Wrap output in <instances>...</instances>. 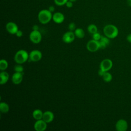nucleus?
I'll return each instance as SVG.
<instances>
[{
  "instance_id": "nucleus-27",
  "label": "nucleus",
  "mask_w": 131,
  "mask_h": 131,
  "mask_svg": "<svg viewBox=\"0 0 131 131\" xmlns=\"http://www.w3.org/2000/svg\"><path fill=\"white\" fill-rule=\"evenodd\" d=\"M65 5L66 6V7H67V8H72V7L73 6V2H71V1H70L69 0V1L66 3V4Z\"/></svg>"
},
{
  "instance_id": "nucleus-9",
  "label": "nucleus",
  "mask_w": 131,
  "mask_h": 131,
  "mask_svg": "<svg viewBox=\"0 0 131 131\" xmlns=\"http://www.w3.org/2000/svg\"><path fill=\"white\" fill-rule=\"evenodd\" d=\"M47 127V123L43 119L36 120L34 125V129L36 131H44Z\"/></svg>"
},
{
  "instance_id": "nucleus-5",
  "label": "nucleus",
  "mask_w": 131,
  "mask_h": 131,
  "mask_svg": "<svg viewBox=\"0 0 131 131\" xmlns=\"http://www.w3.org/2000/svg\"><path fill=\"white\" fill-rule=\"evenodd\" d=\"M86 48L88 51L94 52L97 51L100 49V45L99 41L92 39L89 40L86 44Z\"/></svg>"
},
{
  "instance_id": "nucleus-15",
  "label": "nucleus",
  "mask_w": 131,
  "mask_h": 131,
  "mask_svg": "<svg viewBox=\"0 0 131 131\" xmlns=\"http://www.w3.org/2000/svg\"><path fill=\"white\" fill-rule=\"evenodd\" d=\"M9 74L7 72H5V71H3L1 72L0 73V84H4L6 83L9 80Z\"/></svg>"
},
{
  "instance_id": "nucleus-2",
  "label": "nucleus",
  "mask_w": 131,
  "mask_h": 131,
  "mask_svg": "<svg viewBox=\"0 0 131 131\" xmlns=\"http://www.w3.org/2000/svg\"><path fill=\"white\" fill-rule=\"evenodd\" d=\"M53 14L48 9H42L38 14V19L42 24H47L52 19Z\"/></svg>"
},
{
  "instance_id": "nucleus-26",
  "label": "nucleus",
  "mask_w": 131,
  "mask_h": 131,
  "mask_svg": "<svg viewBox=\"0 0 131 131\" xmlns=\"http://www.w3.org/2000/svg\"><path fill=\"white\" fill-rule=\"evenodd\" d=\"M68 28H69L70 31H75V30L76 29V25H75V24L73 22L71 23L70 24H69Z\"/></svg>"
},
{
  "instance_id": "nucleus-4",
  "label": "nucleus",
  "mask_w": 131,
  "mask_h": 131,
  "mask_svg": "<svg viewBox=\"0 0 131 131\" xmlns=\"http://www.w3.org/2000/svg\"><path fill=\"white\" fill-rule=\"evenodd\" d=\"M29 38L32 42L38 43L41 40L42 36L41 33L38 30H33L30 33Z\"/></svg>"
},
{
  "instance_id": "nucleus-13",
  "label": "nucleus",
  "mask_w": 131,
  "mask_h": 131,
  "mask_svg": "<svg viewBox=\"0 0 131 131\" xmlns=\"http://www.w3.org/2000/svg\"><path fill=\"white\" fill-rule=\"evenodd\" d=\"M52 20L56 24H61L64 20V16L63 14L60 12H57L53 14Z\"/></svg>"
},
{
  "instance_id": "nucleus-11",
  "label": "nucleus",
  "mask_w": 131,
  "mask_h": 131,
  "mask_svg": "<svg viewBox=\"0 0 131 131\" xmlns=\"http://www.w3.org/2000/svg\"><path fill=\"white\" fill-rule=\"evenodd\" d=\"M6 29L7 32L11 34H15L18 30V28L16 24L14 22H8L6 25Z\"/></svg>"
},
{
  "instance_id": "nucleus-31",
  "label": "nucleus",
  "mask_w": 131,
  "mask_h": 131,
  "mask_svg": "<svg viewBox=\"0 0 131 131\" xmlns=\"http://www.w3.org/2000/svg\"><path fill=\"white\" fill-rule=\"evenodd\" d=\"M126 40L128 42L131 43V33L128 34L126 37Z\"/></svg>"
},
{
  "instance_id": "nucleus-28",
  "label": "nucleus",
  "mask_w": 131,
  "mask_h": 131,
  "mask_svg": "<svg viewBox=\"0 0 131 131\" xmlns=\"http://www.w3.org/2000/svg\"><path fill=\"white\" fill-rule=\"evenodd\" d=\"M15 35H16V36L17 37H21L22 36H23V32L21 31H20V30H18V31L16 32V33L15 34Z\"/></svg>"
},
{
  "instance_id": "nucleus-14",
  "label": "nucleus",
  "mask_w": 131,
  "mask_h": 131,
  "mask_svg": "<svg viewBox=\"0 0 131 131\" xmlns=\"http://www.w3.org/2000/svg\"><path fill=\"white\" fill-rule=\"evenodd\" d=\"M54 118V115L53 113L50 111H47L43 112L42 119L45 122L48 123L51 122Z\"/></svg>"
},
{
  "instance_id": "nucleus-7",
  "label": "nucleus",
  "mask_w": 131,
  "mask_h": 131,
  "mask_svg": "<svg viewBox=\"0 0 131 131\" xmlns=\"http://www.w3.org/2000/svg\"><path fill=\"white\" fill-rule=\"evenodd\" d=\"M113 67V61L108 58L103 59L100 63V69L104 72H108Z\"/></svg>"
},
{
  "instance_id": "nucleus-17",
  "label": "nucleus",
  "mask_w": 131,
  "mask_h": 131,
  "mask_svg": "<svg viewBox=\"0 0 131 131\" xmlns=\"http://www.w3.org/2000/svg\"><path fill=\"white\" fill-rule=\"evenodd\" d=\"M74 34L75 36L79 38H83L85 35L84 30L80 28H76L74 31Z\"/></svg>"
},
{
  "instance_id": "nucleus-33",
  "label": "nucleus",
  "mask_w": 131,
  "mask_h": 131,
  "mask_svg": "<svg viewBox=\"0 0 131 131\" xmlns=\"http://www.w3.org/2000/svg\"><path fill=\"white\" fill-rule=\"evenodd\" d=\"M127 5L129 7H131V0H127Z\"/></svg>"
},
{
  "instance_id": "nucleus-6",
  "label": "nucleus",
  "mask_w": 131,
  "mask_h": 131,
  "mask_svg": "<svg viewBox=\"0 0 131 131\" xmlns=\"http://www.w3.org/2000/svg\"><path fill=\"white\" fill-rule=\"evenodd\" d=\"M42 58L41 52L38 50H34L29 53V59L33 62H37Z\"/></svg>"
},
{
  "instance_id": "nucleus-1",
  "label": "nucleus",
  "mask_w": 131,
  "mask_h": 131,
  "mask_svg": "<svg viewBox=\"0 0 131 131\" xmlns=\"http://www.w3.org/2000/svg\"><path fill=\"white\" fill-rule=\"evenodd\" d=\"M103 33L105 36L110 39L116 38L119 33L118 28L112 24L106 25L103 28Z\"/></svg>"
},
{
  "instance_id": "nucleus-20",
  "label": "nucleus",
  "mask_w": 131,
  "mask_h": 131,
  "mask_svg": "<svg viewBox=\"0 0 131 131\" xmlns=\"http://www.w3.org/2000/svg\"><path fill=\"white\" fill-rule=\"evenodd\" d=\"M88 31L89 33L92 34H93L96 32H97L98 29L97 26L94 24H90L88 27Z\"/></svg>"
},
{
  "instance_id": "nucleus-12",
  "label": "nucleus",
  "mask_w": 131,
  "mask_h": 131,
  "mask_svg": "<svg viewBox=\"0 0 131 131\" xmlns=\"http://www.w3.org/2000/svg\"><path fill=\"white\" fill-rule=\"evenodd\" d=\"M23 75L24 73H19V72H16L12 75L11 80L12 82L15 84H18L20 83L23 79Z\"/></svg>"
},
{
  "instance_id": "nucleus-32",
  "label": "nucleus",
  "mask_w": 131,
  "mask_h": 131,
  "mask_svg": "<svg viewBox=\"0 0 131 131\" xmlns=\"http://www.w3.org/2000/svg\"><path fill=\"white\" fill-rule=\"evenodd\" d=\"M38 29H39V27L36 25H35L32 27L33 30H38Z\"/></svg>"
},
{
  "instance_id": "nucleus-16",
  "label": "nucleus",
  "mask_w": 131,
  "mask_h": 131,
  "mask_svg": "<svg viewBox=\"0 0 131 131\" xmlns=\"http://www.w3.org/2000/svg\"><path fill=\"white\" fill-rule=\"evenodd\" d=\"M43 112L41 110L39 109H36L33 111L32 113V116L34 119L36 120H40L42 119L43 116Z\"/></svg>"
},
{
  "instance_id": "nucleus-18",
  "label": "nucleus",
  "mask_w": 131,
  "mask_h": 131,
  "mask_svg": "<svg viewBox=\"0 0 131 131\" xmlns=\"http://www.w3.org/2000/svg\"><path fill=\"white\" fill-rule=\"evenodd\" d=\"M0 111L2 113H7L9 111V105L4 102H1L0 103Z\"/></svg>"
},
{
  "instance_id": "nucleus-29",
  "label": "nucleus",
  "mask_w": 131,
  "mask_h": 131,
  "mask_svg": "<svg viewBox=\"0 0 131 131\" xmlns=\"http://www.w3.org/2000/svg\"><path fill=\"white\" fill-rule=\"evenodd\" d=\"M104 73H105V72L103 71V70H102L100 69L99 70L98 72V75H99L100 76H101V77H102V76L103 75V74H104Z\"/></svg>"
},
{
  "instance_id": "nucleus-30",
  "label": "nucleus",
  "mask_w": 131,
  "mask_h": 131,
  "mask_svg": "<svg viewBox=\"0 0 131 131\" xmlns=\"http://www.w3.org/2000/svg\"><path fill=\"white\" fill-rule=\"evenodd\" d=\"M48 10L51 12L52 13L53 12H54L55 11V7L53 6H50L49 8H48Z\"/></svg>"
},
{
  "instance_id": "nucleus-3",
  "label": "nucleus",
  "mask_w": 131,
  "mask_h": 131,
  "mask_svg": "<svg viewBox=\"0 0 131 131\" xmlns=\"http://www.w3.org/2000/svg\"><path fill=\"white\" fill-rule=\"evenodd\" d=\"M29 59V54L25 50H19L15 54L14 59L17 64H23Z\"/></svg>"
},
{
  "instance_id": "nucleus-24",
  "label": "nucleus",
  "mask_w": 131,
  "mask_h": 131,
  "mask_svg": "<svg viewBox=\"0 0 131 131\" xmlns=\"http://www.w3.org/2000/svg\"><path fill=\"white\" fill-rule=\"evenodd\" d=\"M110 38H108V37H107L106 36H101V38L100 39V41H102L103 42L105 43L107 46L110 43V40H109Z\"/></svg>"
},
{
  "instance_id": "nucleus-8",
  "label": "nucleus",
  "mask_w": 131,
  "mask_h": 131,
  "mask_svg": "<svg viewBox=\"0 0 131 131\" xmlns=\"http://www.w3.org/2000/svg\"><path fill=\"white\" fill-rule=\"evenodd\" d=\"M115 128L117 131H126L128 128L127 122L123 119H120L116 123Z\"/></svg>"
},
{
  "instance_id": "nucleus-23",
  "label": "nucleus",
  "mask_w": 131,
  "mask_h": 131,
  "mask_svg": "<svg viewBox=\"0 0 131 131\" xmlns=\"http://www.w3.org/2000/svg\"><path fill=\"white\" fill-rule=\"evenodd\" d=\"M69 0H54V3L58 6H62L66 5Z\"/></svg>"
},
{
  "instance_id": "nucleus-22",
  "label": "nucleus",
  "mask_w": 131,
  "mask_h": 131,
  "mask_svg": "<svg viewBox=\"0 0 131 131\" xmlns=\"http://www.w3.org/2000/svg\"><path fill=\"white\" fill-rule=\"evenodd\" d=\"M14 71L16 72H19V73H23L24 71V67L23 66L21 65V64H17V65H15L14 68Z\"/></svg>"
},
{
  "instance_id": "nucleus-21",
  "label": "nucleus",
  "mask_w": 131,
  "mask_h": 131,
  "mask_svg": "<svg viewBox=\"0 0 131 131\" xmlns=\"http://www.w3.org/2000/svg\"><path fill=\"white\" fill-rule=\"evenodd\" d=\"M8 67V63L5 59H1L0 61V70L3 71L6 70Z\"/></svg>"
},
{
  "instance_id": "nucleus-34",
  "label": "nucleus",
  "mask_w": 131,
  "mask_h": 131,
  "mask_svg": "<svg viewBox=\"0 0 131 131\" xmlns=\"http://www.w3.org/2000/svg\"><path fill=\"white\" fill-rule=\"evenodd\" d=\"M69 1H71V2H76L77 0H69Z\"/></svg>"
},
{
  "instance_id": "nucleus-25",
  "label": "nucleus",
  "mask_w": 131,
  "mask_h": 131,
  "mask_svg": "<svg viewBox=\"0 0 131 131\" xmlns=\"http://www.w3.org/2000/svg\"><path fill=\"white\" fill-rule=\"evenodd\" d=\"M101 37V35L100 34V33L98 32H96L93 34V39L97 41L100 40Z\"/></svg>"
},
{
  "instance_id": "nucleus-19",
  "label": "nucleus",
  "mask_w": 131,
  "mask_h": 131,
  "mask_svg": "<svg viewBox=\"0 0 131 131\" xmlns=\"http://www.w3.org/2000/svg\"><path fill=\"white\" fill-rule=\"evenodd\" d=\"M102 78L103 80L106 82H110L112 81L113 76L112 74L108 72H105L103 75L102 76Z\"/></svg>"
},
{
  "instance_id": "nucleus-10",
  "label": "nucleus",
  "mask_w": 131,
  "mask_h": 131,
  "mask_svg": "<svg viewBox=\"0 0 131 131\" xmlns=\"http://www.w3.org/2000/svg\"><path fill=\"white\" fill-rule=\"evenodd\" d=\"M75 38L74 32L71 31L66 32L62 36V39L64 42L67 43H70L72 42Z\"/></svg>"
}]
</instances>
